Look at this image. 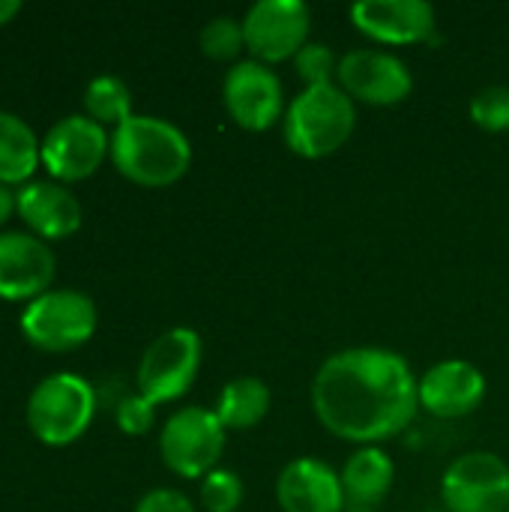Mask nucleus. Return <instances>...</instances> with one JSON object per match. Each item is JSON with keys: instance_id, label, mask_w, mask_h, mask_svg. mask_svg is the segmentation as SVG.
I'll return each mask as SVG.
<instances>
[{"instance_id": "obj_1", "label": "nucleus", "mask_w": 509, "mask_h": 512, "mask_svg": "<svg viewBox=\"0 0 509 512\" xmlns=\"http://www.w3.org/2000/svg\"><path fill=\"white\" fill-rule=\"evenodd\" d=\"M417 378L405 357L387 348H345L321 363L312 408L327 432L351 444H381L414 420Z\"/></svg>"}, {"instance_id": "obj_2", "label": "nucleus", "mask_w": 509, "mask_h": 512, "mask_svg": "<svg viewBox=\"0 0 509 512\" xmlns=\"http://www.w3.org/2000/svg\"><path fill=\"white\" fill-rule=\"evenodd\" d=\"M114 168L138 186H171L192 162L189 138L168 120L153 114H132L111 132Z\"/></svg>"}, {"instance_id": "obj_3", "label": "nucleus", "mask_w": 509, "mask_h": 512, "mask_svg": "<svg viewBox=\"0 0 509 512\" xmlns=\"http://www.w3.org/2000/svg\"><path fill=\"white\" fill-rule=\"evenodd\" d=\"M285 144L303 159H324L336 153L357 126L354 99L339 84L303 87L285 111Z\"/></svg>"}, {"instance_id": "obj_4", "label": "nucleus", "mask_w": 509, "mask_h": 512, "mask_svg": "<svg viewBox=\"0 0 509 512\" xmlns=\"http://www.w3.org/2000/svg\"><path fill=\"white\" fill-rule=\"evenodd\" d=\"M96 393L75 372H54L27 399V426L45 447L75 444L93 423Z\"/></svg>"}, {"instance_id": "obj_5", "label": "nucleus", "mask_w": 509, "mask_h": 512, "mask_svg": "<svg viewBox=\"0 0 509 512\" xmlns=\"http://www.w3.org/2000/svg\"><path fill=\"white\" fill-rule=\"evenodd\" d=\"M96 303L75 288H51L21 312L24 339L45 354H66L87 345L96 333Z\"/></svg>"}, {"instance_id": "obj_6", "label": "nucleus", "mask_w": 509, "mask_h": 512, "mask_svg": "<svg viewBox=\"0 0 509 512\" xmlns=\"http://www.w3.org/2000/svg\"><path fill=\"white\" fill-rule=\"evenodd\" d=\"M225 432L228 429L210 408L189 405L174 411L159 435V453L165 468L183 480H204L219 465V456L225 450Z\"/></svg>"}, {"instance_id": "obj_7", "label": "nucleus", "mask_w": 509, "mask_h": 512, "mask_svg": "<svg viewBox=\"0 0 509 512\" xmlns=\"http://www.w3.org/2000/svg\"><path fill=\"white\" fill-rule=\"evenodd\" d=\"M201 336L192 327H171L156 336L138 363V393L153 405L174 402L186 396L201 369Z\"/></svg>"}, {"instance_id": "obj_8", "label": "nucleus", "mask_w": 509, "mask_h": 512, "mask_svg": "<svg viewBox=\"0 0 509 512\" xmlns=\"http://www.w3.org/2000/svg\"><path fill=\"white\" fill-rule=\"evenodd\" d=\"M111 153V135L87 114L57 120L42 138V168L57 183H78L99 171Z\"/></svg>"}, {"instance_id": "obj_9", "label": "nucleus", "mask_w": 509, "mask_h": 512, "mask_svg": "<svg viewBox=\"0 0 509 512\" xmlns=\"http://www.w3.org/2000/svg\"><path fill=\"white\" fill-rule=\"evenodd\" d=\"M441 501L447 512H507L509 465L489 450L459 456L441 477Z\"/></svg>"}, {"instance_id": "obj_10", "label": "nucleus", "mask_w": 509, "mask_h": 512, "mask_svg": "<svg viewBox=\"0 0 509 512\" xmlns=\"http://www.w3.org/2000/svg\"><path fill=\"white\" fill-rule=\"evenodd\" d=\"M312 12L303 0H258L243 15V39L252 60L282 63L309 42Z\"/></svg>"}, {"instance_id": "obj_11", "label": "nucleus", "mask_w": 509, "mask_h": 512, "mask_svg": "<svg viewBox=\"0 0 509 512\" xmlns=\"http://www.w3.org/2000/svg\"><path fill=\"white\" fill-rule=\"evenodd\" d=\"M222 102L231 120L249 132H264L285 120V90L279 75L261 60H237L222 78Z\"/></svg>"}, {"instance_id": "obj_12", "label": "nucleus", "mask_w": 509, "mask_h": 512, "mask_svg": "<svg viewBox=\"0 0 509 512\" xmlns=\"http://www.w3.org/2000/svg\"><path fill=\"white\" fill-rule=\"evenodd\" d=\"M336 81L351 99H360L369 105H396L414 87V78L405 60L378 48H354L342 54Z\"/></svg>"}, {"instance_id": "obj_13", "label": "nucleus", "mask_w": 509, "mask_h": 512, "mask_svg": "<svg viewBox=\"0 0 509 512\" xmlns=\"http://www.w3.org/2000/svg\"><path fill=\"white\" fill-rule=\"evenodd\" d=\"M54 252L45 240L30 231L0 234V300L21 303L36 300L51 291L54 282Z\"/></svg>"}, {"instance_id": "obj_14", "label": "nucleus", "mask_w": 509, "mask_h": 512, "mask_svg": "<svg viewBox=\"0 0 509 512\" xmlns=\"http://www.w3.org/2000/svg\"><path fill=\"white\" fill-rule=\"evenodd\" d=\"M354 27L384 45H414L435 33V9L426 0H357Z\"/></svg>"}, {"instance_id": "obj_15", "label": "nucleus", "mask_w": 509, "mask_h": 512, "mask_svg": "<svg viewBox=\"0 0 509 512\" xmlns=\"http://www.w3.org/2000/svg\"><path fill=\"white\" fill-rule=\"evenodd\" d=\"M417 399L441 420L468 417L486 399V375L468 360H444L420 378Z\"/></svg>"}, {"instance_id": "obj_16", "label": "nucleus", "mask_w": 509, "mask_h": 512, "mask_svg": "<svg viewBox=\"0 0 509 512\" xmlns=\"http://www.w3.org/2000/svg\"><path fill=\"white\" fill-rule=\"evenodd\" d=\"M276 501L282 512H342L345 495L339 474L321 459H294L276 480Z\"/></svg>"}, {"instance_id": "obj_17", "label": "nucleus", "mask_w": 509, "mask_h": 512, "mask_svg": "<svg viewBox=\"0 0 509 512\" xmlns=\"http://www.w3.org/2000/svg\"><path fill=\"white\" fill-rule=\"evenodd\" d=\"M18 216L39 240H66L81 228L78 198L57 180H30L18 189Z\"/></svg>"}, {"instance_id": "obj_18", "label": "nucleus", "mask_w": 509, "mask_h": 512, "mask_svg": "<svg viewBox=\"0 0 509 512\" xmlns=\"http://www.w3.org/2000/svg\"><path fill=\"white\" fill-rule=\"evenodd\" d=\"M393 477H396V465L393 459L378 450V447H363L357 450L339 480H342V495H345V510L348 512H372L378 510V504L387 498V492L393 489Z\"/></svg>"}, {"instance_id": "obj_19", "label": "nucleus", "mask_w": 509, "mask_h": 512, "mask_svg": "<svg viewBox=\"0 0 509 512\" xmlns=\"http://www.w3.org/2000/svg\"><path fill=\"white\" fill-rule=\"evenodd\" d=\"M42 165V141L12 111H0V183L24 186Z\"/></svg>"}, {"instance_id": "obj_20", "label": "nucleus", "mask_w": 509, "mask_h": 512, "mask_svg": "<svg viewBox=\"0 0 509 512\" xmlns=\"http://www.w3.org/2000/svg\"><path fill=\"white\" fill-rule=\"evenodd\" d=\"M213 411L228 432L255 429L270 414V390L261 378H252V375L234 378L222 387Z\"/></svg>"}, {"instance_id": "obj_21", "label": "nucleus", "mask_w": 509, "mask_h": 512, "mask_svg": "<svg viewBox=\"0 0 509 512\" xmlns=\"http://www.w3.org/2000/svg\"><path fill=\"white\" fill-rule=\"evenodd\" d=\"M84 111L99 126L117 129L123 120H129L135 114L132 111V90L117 75H96L84 87Z\"/></svg>"}, {"instance_id": "obj_22", "label": "nucleus", "mask_w": 509, "mask_h": 512, "mask_svg": "<svg viewBox=\"0 0 509 512\" xmlns=\"http://www.w3.org/2000/svg\"><path fill=\"white\" fill-rule=\"evenodd\" d=\"M201 42V51L213 60H234L246 39H243V21L231 18V15H219V18H210L198 36Z\"/></svg>"}, {"instance_id": "obj_23", "label": "nucleus", "mask_w": 509, "mask_h": 512, "mask_svg": "<svg viewBox=\"0 0 509 512\" xmlns=\"http://www.w3.org/2000/svg\"><path fill=\"white\" fill-rule=\"evenodd\" d=\"M297 75L306 81V87H321V84H336L339 72V57L327 42H306L300 54L294 57Z\"/></svg>"}, {"instance_id": "obj_24", "label": "nucleus", "mask_w": 509, "mask_h": 512, "mask_svg": "<svg viewBox=\"0 0 509 512\" xmlns=\"http://www.w3.org/2000/svg\"><path fill=\"white\" fill-rule=\"evenodd\" d=\"M201 504L207 512H237L243 504V483L234 471L216 468L201 480Z\"/></svg>"}, {"instance_id": "obj_25", "label": "nucleus", "mask_w": 509, "mask_h": 512, "mask_svg": "<svg viewBox=\"0 0 509 512\" xmlns=\"http://www.w3.org/2000/svg\"><path fill=\"white\" fill-rule=\"evenodd\" d=\"M471 120L486 132H507L509 129V87L492 84L483 87L471 99Z\"/></svg>"}, {"instance_id": "obj_26", "label": "nucleus", "mask_w": 509, "mask_h": 512, "mask_svg": "<svg viewBox=\"0 0 509 512\" xmlns=\"http://www.w3.org/2000/svg\"><path fill=\"white\" fill-rule=\"evenodd\" d=\"M114 420H117V429L129 438H141L153 429L156 423V405L150 399H144L141 393L135 396H126L117 402V411H114Z\"/></svg>"}, {"instance_id": "obj_27", "label": "nucleus", "mask_w": 509, "mask_h": 512, "mask_svg": "<svg viewBox=\"0 0 509 512\" xmlns=\"http://www.w3.org/2000/svg\"><path fill=\"white\" fill-rule=\"evenodd\" d=\"M135 512H195V504L177 489H153L138 501Z\"/></svg>"}, {"instance_id": "obj_28", "label": "nucleus", "mask_w": 509, "mask_h": 512, "mask_svg": "<svg viewBox=\"0 0 509 512\" xmlns=\"http://www.w3.org/2000/svg\"><path fill=\"white\" fill-rule=\"evenodd\" d=\"M12 213H18V189L0 183V225H6Z\"/></svg>"}, {"instance_id": "obj_29", "label": "nucleus", "mask_w": 509, "mask_h": 512, "mask_svg": "<svg viewBox=\"0 0 509 512\" xmlns=\"http://www.w3.org/2000/svg\"><path fill=\"white\" fill-rule=\"evenodd\" d=\"M18 12H21V3L18 0H0V27L9 24Z\"/></svg>"}, {"instance_id": "obj_30", "label": "nucleus", "mask_w": 509, "mask_h": 512, "mask_svg": "<svg viewBox=\"0 0 509 512\" xmlns=\"http://www.w3.org/2000/svg\"><path fill=\"white\" fill-rule=\"evenodd\" d=\"M429 512H447V510H429Z\"/></svg>"}, {"instance_id": "obj_31", "label": "nucleus", "mask_w": 509, "mask_h": 512, "mask_svg": "<svg viewBox=\"0 0 509 512\" xmlns=\"http://www.w3.org/2000/svg\"><path fill=\"white\" fill-rule=\"evenodd\" d=\"M507 512H509V510H507Z\"/></svg>"}]
</instances>
